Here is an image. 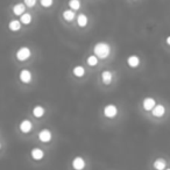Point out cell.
I'll list each match as a JSON object with an SVG mask.
<instances>
[{
	"label": "cell",
	"instance_id": "obj_1",
	"mask_svg": "<svg viewBox=\"0 0 170 170\" xmlns=\"http://www.w3.org/2000/svg\"><path fill=\"white\" fill-rule=\"evenodd\" d=\"M93 51H94V55H97L99 59H106L107 56L111 53V48L107 43H104V42H99L94 46L93 48Z\"/></svg>",
	"mask_w": 170,
	"mask_h": 170
},
{
	"label": "cell",
	"instance_id": "obj_2",
	"mask_svg": "<svg viewBox=\"0 0 170 170\" xmlns=\"http://www.w3.org/2000/svg\"><path fill=\"white\" fill-rule=\"evenodd\" d=\"M30 55H32V51H30V49L28 47H21L16 51V59L19 61H26V59H29Z\"/></svg>",
	"mask_w": 170,
	"mask_h": 170
},
{
	"label": "cell",
	"instance_id": "obj_3",
	"mask_svg": "<svg viewBox=\"0 0 170 170\" xmlns=\"http://www.w3.org/2000/svg\"><path fill=\"white\" fill-rule=\"evenodd\" d=\"M118 113V108L116 105H113V104H108L106 106L104 107V114H105V117L106 118H114L117 116Z\"/></svg>",
	"mask_w": 170,
	"mask_h": 170
},
{
	"label": "cell",
	"instance_id": "obj_4",
	"mask_svg": "<svg viewBox=\"0 0 170 170\" xmlns=\"http://www.w3.org/2000/svg\"><path fill=\"white\" fill-rule=\"evenodd\" d=\"M20 81L24 84H28V83L32 82V72H30L29 70H27V69H24V70H21V72H20Z\"/></svg>",
	"mask_w": 170,
	"mask_h": 170
},
{
	"label": "cell",
	"instance_id": "obj_5",
	"mask_svg": "<svg viewBox=\"0 0 170 170\" xmlns=\"http://www.w3.org/2000/svg\"><path fill=\"white\" fill-rule=\"evenodd\" d=\"M72 167H73V169H76V170L84 169V168H85V161H84V159L81 157V156L75 157L72 161Z\"/></svg>",
	"mask_w": 170,
	"mask_h": 170
},
{
	"label": "cell",
	"instance_id": "obj_6",
	"mask_svg": "<svg viewBox=\"0 0 170 170\" xmlns=\"http://www.w3.org/2000/svg\"><path fill=\"white\" fill-rule=\"evenodd\" d=\"M51 132L47 129V128H44L42 131L39 133V139L40 141H42V142H49V141L51 140Z\"/></svg>",
	"mask_w": 170,
	"mask_h": 170
},
{
	"label": "cell",
	"instance_id": "obj_7",
	"mask_svg": "<svg viewBox=\"0 0 170 170\" xmlns=\"http://www.w3.org/2000/svg\"><path fill=\"white\" fill-rule=\"evenodd\" d=\"M142 106L146 111H153V108L156 106V102H155V99L153 98H146L143 102H142Z\"/></svg>",
	"mask_w": 170,
	"mask_h": 170
},
{
	"label": "cell",
	"instance_id": "obj_8",
	"mask_svg": "<svg viewBox=\"0 0 170 170\" xmlns=\"http://www.w3.org/2000/svg\"><path fill=\"white\" fill-rule=\"evenodd\" d=\"M30 155H32V157H33L35 161H40L44 157V153H43V150L40 149V148H34V149H32Z\"/></svg>",
	"mask_w": 170,
	"mask_h": 170
},
{
	"label": "cell",
	"instance_id": "obj_9",
	"mask_svg": "<svg viewBox=\"0 0 170 170\" xmlns=\"http://www.w3.org/2000/svg\"><path fill=\"white\" fill-rule=\"evenodd\" d=\"M32 127H33V125H32V122L29 120H24L20 124V131L22 133H29L32 131Z\"/></svg>",
	"mask_w": 170,
	"mask_h": 170
},
{
	"label": "cell",
	"instance_id": "obj_10",
	"mask_svg": "<svg viewBox=\"0 0 170 170\" xmlns=\"http://www.w3.org/2000/svg\"><path fill=\"white\" fill-rule=\"evenodd\" d=\"M164 113H165V108H164V106L161 105V104L156 105V106L153 108V116H154V117L160 118V117H162Z\"/></svg>",
	"mask_w": 170,
	"mask_h": 170
},
{
	"label": "cell",
	"instance_id": "obj_11",
	"mask_svg": "<svg viewBox=\"0 0 170 170\" xmlns=\"http://www.w3.org/2000/svg\"><path fill=\"white\" fill-rule=\"evenodd\" d=\"M26 7L27 6L24 5V4H15L14 7H13V13H14L15 15H18V16H21V15L24 13V11H26Z\"/></svg>",
	"mask_w": 170,
	"mask_h": 170
},
{
	"label": "cell",
	"instance_id": "obj_12",
	"mask_svg": "<svg viewBox=\"0 0 170 170\" xmlns=\"http://www.w3.org/2000/svg\"><path fill=\"white\" fill-rule=\"evenodd\" d=\"M127 64L131 67V68H136L139 64H140V59L136 56V55H132L127 59Z\"/></svg>",
	"mask_w": 170,
	"mask_h": 170
},
{
	"label": "cell",
	"instance_id": "obj_13",
	"mask_svg": "<svg viewBox=\"0 0 170 170\" xmlns=\"http://www.w3.org/2000/svg\"><path fill=\"white\" fill-rule=\"evenodd\" d=\"M165 165H167V162L163 159H156L154 161V168L156 170H164L165 169Z\"/></svg>",
	"mask_w": 170,
	"mask_h": 170
},
{
	"label": "cell",
	"instance_id": "obj_14",
	"mask_svg": "<svg viewBox=\"0 0 170 170\" xmlns=\"http://www.w3.org/2000/svg\"><path fill=\"white\" fill-rule=\"evenodd\" d=\"M88 22H89L88 16L84 14V13H82V14H79L77 16V24L79 27H85V26L88 24Z\"/></svg>",
	"mask_w": 170,
	"mask_h": 170
},
{
	"label": "cell",
	"instance_id": "obj_15",
	"mask_svg": "<svg viewBox=\"0 0 170 170\" xmlns=\"http://www.w3.org/2000/svg\"><path fill=\"white\" fill-rule=\"evenodd\" d=\"M8 27H10L11 30L18 32L21 28V21H19V20H12L10 22V24H8Z\"/></svg>",
	"mask_w": 170,
	"mask_h": 170
},
{
	"label": "cell",
	"instance_id": "obj_16",
	"mask_svg": "<svg viewBox=\"0 0 170 170\" xmlns=\"http://www.w3.org/2000/svg\"><path fill=\"white\" fill-rule=\"evenodd\" d=\"M102 81L104 84H110L112 82V72L111 71H104L102 73Z\"/></svg>",
	"mask_w": 170,
	"mask_h": 170
},
{
	"label": "cell",
	"instance_id": "obj_17",
	"mask_svg": "<svg viewBox=\"0 0 170 170\" xmlns=\"http://www.w3.org/2000/svg\"><path fill=\"white\" fill-rule=\"evenodd\" d=\"M33 114H34V117H36V118L43 117V114H44V108H43L42 106H40V105H37V106H35L34 108H33Z\"/></svg>",
	"mask_w": 170,
	"mask_h": 170
},
{
	"label": "cell",
	"instance_id": "obj_18",
	"mask_svg": "<svg viewBox=\"0 0 170 170\" xmlns=\"http://www.w3.org/2000/svg\"><path fill=\"white\" fill-rule=\"evenodd\" d=\"M20 21L24 24H29L32 22V14L30 13H24L20 16Z\"/></svg>",
	"mask_w": 170,
	"mask_h": 170
},
{
	"label": "cell",
	"instance_id": "obj_19",
	"mask_svg": "<svg viewBox=\"0 0 170 170\" xmlns=\"http://www.w3.org/2000/svg\"><path fill=\"white\" fill-rule=\"evenodd\" d=\"M63 18L67 21H72L75 18V11L73 10H67L63 12Z\"/></svg>",
	"mask_w": 170,
	"mask_h": 170
},
{
	"label": "cell",
	"instance_id": "obj_20",
	"mask_svg": "<svg viewBox=\"0 0 170 170\" xmlns=\"http://www.w3.org/2000/svg\"><path fill=\"white\" fill-rule=\"evenodd\" d=\"M84 73H85V69H84V67H82V65H77V67L73 68V75H75V76L82 77V76H84Z\"/></svg>",
	"mask_w": 170,
	"mask_h": 170
},
{
	"label": "cell",
	"instance_id": "obj_21",
	"mask_svg": "<svg viewBox=\"0 0 170 170\" xmlns=\"http://www.w3.org/2000/svg\"><path fill=\"white\" fill-rule=\"evenodd\" d=\"M98 57L97 55H91V56H89L88 59H86V62L90 67H94V65H97L98 64Z\"/></svg>",
	"mask_w": 170,
	"mask_h": 170
},
{
	"label": "cell",
	"instance_id": "obj_22",
	"mask_svg": "<svg viewBox=\"0 0 170 170\" xmlns=\"http://www.w3.org/2000/svg\"><path fill=\"white\" fill-rule=\"evenodd\" d=\"M69 7L73 11H77L81 8V1L79 0H70L69 1Z\"/></svg>",
	"mask_w": 170,
	"mask_h": 170
},
{
	"label": "cell",
	"instance_id": "obj_23",
	"mask_svg": "<svg viewBox=\"0 0 170 170\" xmlns=\"http://www.w3.org/2000/svg\"><path fill=\"white\" fill-rule=\"evenodd\" d=\"M40 2H41V5L43 6V7L48 8V7H50V6L53 5L54 0H40Z\"/></svg>",
	"mask_w": 170,
	"mask_h": 170
},
{
	"label": "cell",
	"instance_id": "obj_24",
	"mask_svg": "<svg viewBox=\"0 0 170 170\" xmlns=\"http://www.w3.org/2000/svg\"><path fill=\"white\" fill-rule=\"evenodd\" d=\"M24 4L27 7H34L36 4V0H24Z\"/></svg>",
	"mask_w": 170,
	"mask_h": 170
},
{
	"label": "cell",
	"instance_id": "obj_25",
	"mask_svg": "<svg viewBox=\"0 0 170 170\" xmlns=\"http://www.w3.org/2000/svg\"><path fill=\"white\" fill-rule=\"evenodd\" d=\"M165 41H167V43L169 44L170 46V36H168V37H167V40H165Z\"/></svg>",
	"mask_w": 170,
	"mask_h": 170
},
{
	"label": "cell",
	"instance_id": "obj_26",
	"mask_svg": "<svg viewBox=\"0 0 170 170\" xmlns=\"http://www.w3.org/2000/svg\"><path fill=\"white\" fill-rule=\"evenodd\" d=\"M164 170H170V169H169V168H168V169H164Z\"/></svg>",
	"mask_w": 170,
	"mask_h": 170
}]
</instances>
